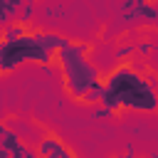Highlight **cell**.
<instances>
[{
    "label": "cell",
    "mask_w": 158,
    "mask_h": 158,
    "mask_svg": "<svg viewBox=\"0 0 158 158\" xmlns=\"http://www.w3.org/2000/svg\"><path fill=\"white\" fill-rule=\"evenodd\" d=\"M104 96L101 104L111 106L114 111H158V94L156 89L143 79L141 72H136L128 62H121L104 77Z\"/></svg>",
    "instance_id": "cell-1"
},
{
    "label": "cell",
    "mask_w": 158,
    "mask_h": 158,
    "mask_svg": "<svg viewBox=\"0 0 158 158\" xmlns=\"http://www.w3.org/2000/svg\"><path fill=\"white\" fill-rule=\"evenodd\" d=\"M69 40L57 32H35V35H20L15 40L0 42V74H7L17 69L25 62H40L49 64L54 62V52L64 47Z\"/></svg>",
    "instance_id": "cell-2"
},
{
    "label": "cell",
    "mask_w": 158,
    "mask_h": 158,
    "mask_svg": "<svg viewBox=\"0 0 158 158\" xmlns=\"http://www.w3.org/2000/svg\"><path fill=\"white\" fill-rule=\"evenodd\" d=\"M89 42H67L64 47H59L54 52V64L62 72L64 79V89L72 99L81 101V96L96 84L101 81V72L99 67H94L89 62Z\"/></svg>",
    "instance_id": "cell-3"
},
{
    "label": "cell",
    "mask_w": 158,
    "mask_h": 158,
    "mask_svg": "<svg viewBox=\"0 0 158 158\" xmlns=\"http://www.w3.org/2000/svg\"><path fill=\"white\" fill-rule=\"evenodd\" d=\"M37 156H42V158H74V151L59 136L47 133L44 138L37 141Z\"/></svg>",
    "instance_id": "cell-4"
},
{
    "label": "cell",
    "mask_w": 158,
    "mask_h": 158,
    "mask_svg": "<svg viewBox=\"0 0 158 158\" xmlns=\"http://www.w3.org/2000/svg\"><path fill=\"white\" fill-rule=\"evenodd\" d=\"M22 0H0V22H10L12 17L20 15Z\"/></svg>",
    "instance_id": "cell-5"
},
{
    "label": "cell",
    "mask_w": 158,
    "mask_h": 158,
    "mask_svg": "<svg viewBox=\"0 0 158 158\" xmlns=\"http://www.w3.org/2000/svg\"><path fill=\"white\" fill-rule=\"evenodd\" d=\"M104 89H106V86H104V79H101V81H96V84H94V86L81 96V104H101Z\"/></svg>",
    "instance_id": "cell-6"
},
{
    "label": "cell",
    "mask_w": 158,
    "mask_h": 158,
    "mask_svg": "<svg viewBox=\"0 0 158 158\" xmlns=\"http://www.w3.org/2000/svg\"><path fill=\"white\" fill-rule=\"evenodd\" d=\"M27 32V25L25 22H15V25H7L2 32H0V40H15V37H20V35H25Z\"/></svg>",
    "instance_id": "cell-7"
},
{
    "label": "cell",
    "mask_w": 158,
    "mask_h": 158,
    "mask_svg": "<svg viewBox=\"0 0 158 158\" xmlns=\"http://www.w3.org/2000/svg\"><path fill=\"white\" fill-rule=\"evenodd\" d=\"M133 54H136V44H128V42L118 44V47H116V52H114V57H116V62H118V64H121V62H128Z\"/></svg>",
    "instance_id": "cell-8"
},
{
    "label": "cell",
    "mask_w": 158,
    "mask_h": 158,
    "mask_svg": "<svg viewBox=\"0 0 158 158\" xmlns=\"http://www.w3.org/2000/svg\"><path fill=\"white\" fill-rule=\"evenodd\" d=\"M44 17H67V10L62 7V5H57V2H52V5H47L44 10Z\"/></svg>",
    "instance_id": "cell-9"
},
{
    "label": "cell",
    "mask_w": 158,
    "mask_h": 158,
    "mask_svg": "<svg viewBox=\"0 0 158 158\" xmlns=\"http://www.w3.org/2000/svg\"><path fill=\"white\" fill-rule=\"evenodd\" d=\"M153 52V44L151 42H146V40H141L138 44H136V54H141V57H148Z\"/></svg>",
    "instance_id": "cell-10"
},
{
    "label": "cell",
    "mask_w": 158,
    "mask_h": 158,
    "mask_svg": "<svg viewBox=\"0 0 158 158\" xmlns=\"http://www.w3.org/2000/svg\"><path fill=\"white\" fill-rule=\"evenodd\" d=\"M114 114H116V111H114L111 106H101V109L96 106V109H94V118H111Z\"/></svg>",
    "instance_id": "cell-11"
},
{
    "label": "cell",
    "mask_w": 158,
    "mask_h": 158,
    "mask_svg": "<svg viewBox=\"0 0 158 158\" xmlns=\"http://www.w3.org/2000/svg\"><path fill=\"white\" fill-rule=\"evenodd\" d=\"M143 79H146L153 89H158V74H156V72H148V69H146V72H143Z\"/></svg>",
    "instance_id": "cell-12"
},
{
    "label": "cell",
    "mask_w": 158,
    "mask_h": 158,
    "mask_svg": "<svg viewBox=\"0 0 158 158\" xmlns=\"http://www.w3.org/2000/svg\"><path fill=\"white\" fill-rule=\"evenodd\" d=\"M7 131H10V126H7V123H5V121H0V138H2V136H5V133H7Z\"/></svg>",
    "instance_id": "cell-13"
},
{
    "label": "cell",
    "mask_w": 158,
    "mask_h": 158,
    "mask_svg": "<svg viewBox=\"0 0 158 158\" xmlns=\"http://www.w3.org/2000/svg\"><path fill=\"white\" fill-rule=\"evenodd\" d=\"M7 156H10V151H7V148L2 146V141H0V158H7Z\"/></svg>",
    "instance_id": "cell-14"
},
{
    "label": "cell",
    "mask_w": 158,
    "mask_h": 158,
    "mask_svg": "<svg viewBox=\"0 0 158 158\" xmlns=\"http://www.w3.org/2000/svg\"><path fill=\"white\" fill-rule=\"evenodd\" d=\"M143 2H148V5H156V2H158V0H143Z\"/></svg>",
    "instance_id": "cell-15"
},
{
    "label": "cell",
    "mask_w": 158,
    "mask_h": 158,
    "mask_svg": "<svg viewBox=\"0 0 158 158\" xmlns=\"http://www.w3.org/2000/svg\"><path fill=\"white\" fill-rule=\"evenodd\" d=\"M0 42H2V40H0Z\"/></svg>",
    "instance_id": "cell-16"
}]
</instances>
